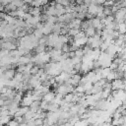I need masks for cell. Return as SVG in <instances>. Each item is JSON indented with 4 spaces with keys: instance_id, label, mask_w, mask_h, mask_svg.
<instances>
[{
    "instance_id": "6da1fadb",
    "label": "cell",
    "mask_w": 126,
    "mask_h": 126,
    "mask_svg": "<svg viewBox=\"0 0 126 126\" xmlns=\"http://www.w3.org/2000/svg\"><path fill=\"white\" fill-rule=\"evenodd\" d=\"M110 85H111V90L112 91H114V90H124V83H123L122 79H115L110 83Z\"/></svg>"
},
{
    "instance_id": "7a4b0ae2",
    "label": "cell",
    "mask_w": 126,
    "mask_h": 126,
    "mask_svg": "<svg viewBox=\"0 0 126 126\" xmlns=\"http://www.w3.org/2000/svg\"><path fill=\"white\" fill-rule=\"evenodd\" d=\"M54 97H55V94H53V93H51V92H48L47 94H43V96H42V100H44V101L50 103V102L53 100Z\"/></svg>"
},
{
    "instance_id": "3957f363",
    "label": "cell",
    "mask_w": 126,
    "mask_h": 126,
    "mask_svg": "<svg viewBox=\"0 0 126 126\" xmlns=\"http://www.w3.org/2000/svg\"><path fill=\"white\" fill-rule=\"evenodd\" d=\"M84 32H85V35L87 37H92L95 34V29L93 28V27H89L84 31Z\"/></svg>"
},
{
    "instance_id": "277c9868",
    "label": "cell",
    "mask_w": 126,
    "mask_h": 126,
    "mask_svg": "<svg viewBox=\"0 0 126 126\" xmlns=\"http://www.w3.org/2000/svg\"><path fill=\"white\" fill-rule=\"evenodd\" d=\"M117 32H118L120 34H125V33H126V24H125V23H120V24H118Z\"/></svg>"
},
{
    "instance_id": "5b68a950",
    "label": "cell",
    "mask_w": 126,
    "mask_h": 126,
    "mask_svg": "<svg viewBox=\"0 0 126 126\" xmlns=\"http://www.w3.org/2000/svg\"><path fill=\"white\" fill-rule=\"evenodd\" d=\"M116 79V75H115V71H110L109 72V74L106 76V78H105V80L108 82V83H111L113 80H115Z\"/></svg>"
},
{
    "instance_id": "8992f818",
    "label": "cell",
    "mask_w": 126,
    "mask_h": 126,
    "mask_svg": "<svg viewBox=\"0 0 126 126\" xmlns=\"http://www.w3.org/2000/svg\"><path fill=\"white\" fill-rule=\"evenodd\" d=\"M6 126H20V124H19V123H18L16 120L11 119V120L8 122V124H7Z\"/></svg>"
},
{
    "instance_id": "52a82bcc",
    "label": "cell",
    "mask_w": 126,
    "mask_h": 126,
    "mask_svg": "<svg viewBox=\"0 0 126 126\" xmlns=\"http://www.w3.org/2000/svg\"><path fill=\"white\" fill-rule=\"evenodd\" d=\"M111 71H115L117 68H118V65L117 64H115V63H113V62H111V64H110V66L108 67Z\"/></svg>"
},
{
    "instance_id": "ba28073f",
    "label": "cell",
    "mask_w": 126,
    "mask_h": 126,
    "mask_svg": "<svg viewBox=\"0 0 126 126\" xmlns=\"http://www.w3.org/2000/svg\"><path fill=\"white\" fill-rule=\"evenodd\" d=\"M123 79H125V80H126V72H124V73H123Z\"/></svg>"
},
{
    "instance_id": "9c48e42d",
    "label": "cell",
    "mask_w": 126,
    "mask_h": 126,
    "mask_svg": "<svg viewBox=\"0 0 126 126\" xmlns=\"http://www.w3.org/2000/svg\"><path fill=\"white\" fill-rule=\"evenodd\" d=\"M41 126H50V125H48V124H45V123H43Z\"/></svg>"
},
{
    "instance_id": "30bf717a",
    "label": "cell",
    "mask_w": 126,
    "mask_h": 126,
    "mask_svg": "<svg viewBox=\"0 0 126 126\" xmlns=\"http://www.w3.org/2000/svg\"><path fill=\"white\" fill-rule=\"evenodd\" d=\"M1 49H2V42L0 41V50H1Z\"/></svg>"
},
{
    "instance_id": "8fae6325",
    "label": "cell",
    "mask_w": 126,
    "mask_h": 126,
    "mask_svg": "<svg viewBox=\"0 0 126 126\" xmlns=\"http://www.w3.org/2000/svg\"><path fill=\"white\" fill-rule=\"evenodd\" d=\"M57 126H65V124H57Z\"/></svg>"
},
{
    "instance_id": "7c38bea8",
    "label": "cell",
    "mask_w": 126,
    "mask_h": 126,
    "mask_svg": "<svg viewBox=\"0 0 126 126\" xmlns=\"http://www.w3.org/2000/svg\"><path fill=\"white\" fill-rule=\"evenodd\" d=\"M88 126H93V125H88Z\"/></svg>"
}]
</instances>
